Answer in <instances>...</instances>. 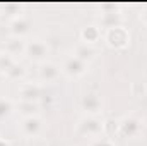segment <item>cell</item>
Listing matches in <instances>:
<instances>
[{"instance_id": "11", "label": "cell", "mask_w": 147, "mask_h": 146, "mask_svg": "<svg viewBox=\"0 0 147 146\" xmlns=\"http://www.w3.org/2000/svg\"><path fill=\"white\" fill-rule=\"evenodd\" d=\"M103 29L98 26V24H89V26H84L82 29H80V33H79V36H80V41L84 43V45H96L98 41H101L103 40Z\"/></svg>"}, {"instance_id": "19", "label": "cell", "mask_w": 147, "mask_h": 146, "mask_svg": "<svg viewBox=\"0 0 147 146\" xmlns=\"http://www.w3.org/2000/svg\"><path fill=\"white\" fill-rule=\"evenodd\" d=\"M16 62H17V60H16L14 57H10V55L5 53V52H0V74L5 76V74L12 69V65H14Z\"/></svg>"}, {"instance_id": "20", "label": "cell", "mask_w": 147, "mask_h": 146, "mask_svg": "<svg viewBox=\"0 0 147 146\" xmlns=\"http://www.w3.org/2000/svg\"><path fill=\"white\" fill-rule=\"evenodd\" d=\"M91 146H116L115 145V141H111L110 138H98V139H92V143Z\"/></svg>"}, {"instance_id": "14", "label": "cell", "mask_w": 147, "mask_h": 146, "mask_svg": "<svg viewBox=\"0 0 147 146\" xmlns=\"http://www.w3.org/2000/svg\"><path fill=\"white\" fill-rule=\"evenodd\" d=\"M21 16V5L17 3H2L0 5V21L2 23H10L16 17Z\"/></svg>"}, {"instance_id": "12", "label": "cell", "mask_w": 147, "mask_h": 146, "mask_svg": "<svg viewBox=\"0 0 147 146\" xmlns=\"http://www.w3.org/2000/svg\"><path fill=\"white\" fill-rule=\"evenodd\" d=\"M41 96H43V91L34 83H24L19 88V100L21 102H38L39 103Z\"/></svg>"}, {"instance_id": "10", "label": "cell", "mask_w": 147, "mask_h": 146, "mask_svg": "<svg viewBox=\"0 0 147 146\" xmlns=\"http://www.w3.org/2000/svg\"><path fill=\"white\" fill-rule=\"evenodd\" d=\"M123 23V16L118 12V10H106L99 16L98 19V26L103 29V31H108V29H113V28H118L121 26Z\"/></svg>"}, {"instance_id": "5", "label": "cell", "mask_w": 147, "mask_h": 146, "mask_svg": "<svg viewBox=\"0 0 147 146\" xmlns=\"http://www.w3.org/2000/svg\"><path fill=\"white\" fill-rule=\"evenodd\" d=\"M80 108L84 110V115H94L99 117L105 108V100L99 93L89 91L80 98Z\"/></svg>"}, {"instance_id": "8", "label": "cell", "mask_w": 147, "mask_h": 146, "mask_svg": "<svg viewBox=\"0 0 147 146\" xmlns=\"http://www.w3.org/2000/svg\"><path fill=\"white\" fill-rule=\"evenodd\" d=\"M31 28H33V24H31V21H29V17L28 16H24V14H21L19 17H16L14 21H10L9 23V35L14 38H24L28 36L29 33H31Z\"/></svg>"}, {"instance_id": "17", "label": "cell", "mask_w": 147, "mask_h": 146, "mask_svg": "<svg viewBox=\"0 0 147 146\" xmlns=\"http://www.w3.org/2000/svg\"><path fill=\"white\" fill-rule=\"evenodd\" d=\"M16 112V103L10 98L0 96V119H7Z\"/></svg>"}, {"instance_id": "22", "label": "cell", "mask_w": 147, "mask_h": 146, "mask_svg": "<svg viewBox=\"0 0 147 146\" xmlns=\"http://www.w3.org/2000/svg\"><path fill=\"white\" fill-rule=\"evenodd\" d=\"M0 146H10V143H9V141H5V139H2V138H0Z\"/></svg>"}, {"instance_id": "15", "label": "cell", "mask_w": 147, "mask_h": 146, "mask_svg": "<svg viewBox=\"0 0 147 146\" xmlns=\"http://www.w3.org/2000/svg\"><path fill=\"white\" fill-rule=\"evenodd\" d=\"M16 112H19L22 115V119L24 117H33V115H39L41 105L38 102H21L19 100L17 105H16Z\"/></svg>"}, {"instance_id": "16", "label": "cell", "mask_w": 147, "mask_h": 146, "mask_svg": "<svg viewBox=\"0 0 147 146\" xmlns=\"http://www.w3.org/2000/svg\"><path fill=\"white\" fill-rule=\"evenodd\" d=\"M72 55L74 57H77V59H80L82 62L89 64V62L94 59V55H96V48L91 46V45H84V43H80V45H77V46L74 48Z\"/></svg>"}, {"instance_id": "3", "label": "cell", "mask_w": 147, "mask_h": 146, "mask_svg": "<svg viewBox=\"0 0 147 146\" xmlns=\"http://www.w3.org/2000/svg\"><path fill=\"white\" fill-rule=\"evenodd\" d=\"M103 40L105 43L110 46V48H115V50H123L130 45V33L127 28L123 26H118V28H113V29H108L103 33Z\"/></svg>"}, {"instance_id": "6", "label": "cell", "mask_w": 147, "mask_h": 146, "mask_svg": "<svg viewBox=\"0 0 147 146\" xmlns=\"http://www.w3.org/2000/svg\"><path fill=\"white\" fill-rule=\"evenodd\" d=\"M19 129H21V132H22L26 138H38V136H41L43 131H45V120H43L39 115L24 117V119H21Z\"/></svg>"}, {"instance_id": "21", "label": "cell", "mask_w": 147, "mask_h": 146, "mask_svg": "<svg viewBox=\"0 0 147 146\" xmlns=\"http://www.w3.org/2000/svg\"><path fill=\"white\" fill-rule=\"evenodd\" d=\"M139 17H140V21H142V24L147 26V5L140 10V16H139Z\"/></svg>"}, {"instance_id": "4", "label": "cell", "mask_w": 147, "mask_h": 146, "mask_svg": "<svg viewBox=\"0 0 147 146\" xmlns=\"http://www.w3.org/2000/svg\"><path fill=\"white\" fill-rule=\"evenodd\" d=\"M48 55H50V46H48V43L45 40L33 38V40L26 41V57L31 62L43 64V62H46Z\"/></svg>"}, {"instance_id": "9", "label": "cell", "mask_w": 147, "mask_h": 146, "mask_svg": "<svg viewBox=\"0 0 147 146\" xmlns=\"http://www.w3.org/2000/svg\"><path fill=\"white\" fill-rule=\"evenodd\" d=\"M60 76H62V67H60L58 64L50 62V60L39 64L38 77H39L41 83H55V81L60 79Z\"/></svg>"}, {"instance_id": "13", "label": "cell", "mask_w": 147, "mask_h": 146, "mask_svg": "<svg viewBox=\"0 0 147 146\" xmlns=\"http://www.w3.org/2000/svg\"><path fill=\"white\" fill-rule=\"evenodd\" d=\"M3 52L9 53V55L14 57V59L26 55V40L9 36L7 38V41H5V45H3Z\"/></svg>"}, {"instance_id": "7", "label": "cell", "mask_w": 147, "mask_h": 146, "mask_svg": "<svg viewBox=\"0 0 147 146\" xmlns=\"http://www.w3.org/2000/svg\"><path fill=\"white\" fill-rule=\"evenodd\" d=\"M60 67H62V74H65L67 77L77 79V77H82L84 74L87 72L89 64L82 62L80 59H77V57H74V55H69V57L63 60V64H62Z\"/></svg>"}, {"instance_id": "1", "label": "cell", "mask_w": 147, "mask_h": 146, "mask_svg": "<svg viewBox=\"0 0 147 146\" xmlns=\"http://www.w3.org/2000/svg\"><path fill=\"white\" fill-rule=\"evenodd\" d=\"M75 132L82 138H101V134L105 132V120L101 117H94V115H84L77 126H75Z\"/></svg>"}, {"instance_id": "2", "label": "cell", "mask_w": 147, "mask_h": 146, "mask_svg": "<svg viewBox=\"0 0 147 146\" xmlns=\"http://www.w3.org/2000/svg\"><path fill=\"white\" fill-rule=\"evenodd\" d=\"M118 131L127 139H139L144 132V119L135 113L125 115L118 120Z\"/></svg>"}, {"instance_id": "18", "label": "cell", "mask_w": 147, "mask_h": 146, "mask_svg": "<svg viewBox=\"0 0 147 146\" xmlns=\"http://www.w3.org/2000/svg\"><path fill=\"white\" fill-rule=\"evenodd\" d=\"M5 77L10 79V81H22V79L26 77V67H24L22 64L16 62V64L12 65V69L5 74Z\"/></svg>"}]
</instances>
